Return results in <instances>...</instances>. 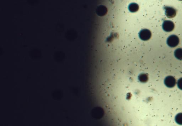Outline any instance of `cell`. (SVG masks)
<instances>
[{
	"label": "cell",
	"instance_id": "7c38bea8",
	"mask_svg": "<svg viewBox=\"0 0 182 126\" xmlns=\"http://www.w3.org/2000/svg\"><path fill=\"white\" fill-rule=\"evenodd\" d=\"M177 86L179 89L182 90V78H180L178 81Z\"/></svg>",
	"mask_w": 182,
	"mask_h": 126
},
{
	"label": "cell",
	"instance_id": "4fadbf2b",
	"mask_svg": "<svg viewBox=\"0 0 182 126\" xmlns=\"http://www.w3.org/2000/svg\"><path fill=\"white\" fill-rule=\"evenodd\" d=\"M179 1H182V0H179Z\"/></svg>",
	"mask_w": 182,
	"mask_h": 126
},
{
	"label": "cell",
	"instance_id": "8992f818",
	"mask_svg": "<svg viewBox=\"0 0 182 126\" xmlns=\"http://www.w3.org/2000/svg\"><path fill=\"white\" fill-rule=\"evenodd\" d=\"M128 9L132 13L136 12L138 11L139 6L136 3H132L129 6Z\"/></svg>",
	"mask_w": 182,
	"mask_h": 126
},
{
	"label": "cell",
	"instance_id": "ba28073f",
	"mask_svg": "<svg viewBox=\"0 0 182 126\" xmlns=\"http://www.w3.org/2000/svg\"><path fill=\"white\" fill-rule=\"evenodd\" d=\"M106 12H107V10L104 6H100L98 9L97 13L99 15L102 16L105 15Z\"/></svg>",
	"mask_w": 182,
	"mask_h": 126
},
{
	"label": "cell",
	"instance_id": "30bf717a",
	"mask_svg": "<svg viewBox=\"0 0 182 126\" xmlns=\"http://www.w3.org/2000/svg\"><path fill=\"white\" fill-rule=\"evenodd\" d=\"M55 59L57 61L62 60L64 58V54H63V53L61 52H57L56 54H55Z\"/></svg>",
	"mask_w": 182,
	"mask_h": 126
},
{
	"label": "cell",
	"instance_id": "5b68a950",
	"mask_svg": "<svg viewBox=\"0 0 182 126\" xmlns=\"http://www.w3.org/2000/svg\"><path fill=\"white\" fill-rule=\"evenodd\" d=\"M164 83L165 85L169 88H172L176 83L175 79L173 77L169 76L165 78Z\"/></svg>",
	"mask_w": 182,
	"mask_h": 126
},
{
	"label": "cell",
	"instance_id": "9c48e42d",
	"mask_svg": "<svg viewBox=\"0 0 182 126\" xmlns=\"http://www.w3.org/2000/svg\"><path fill=\"white\" fill-rule=\"evenodd\" d=\"M148 79V76L146 74H141L139 77V80L142 83L146 82Z\"/></svg>",
	"mask_w": 182,
	"mask_h": 126
},
{
	"label": "cell",
	"instance_id": "7a4b0ae2",
	"mask_svg": "<svg viewBox=\"0 0 182 126\" xmlns=\"http://www.w3.org/2000/svg\"><path fill=\"white\" fill-rule=\"evenodd\" d=\"M151 32L148 29H144L141 30L139 33V37L141 39L144 41L148 40L151 37Z\"/></svg>",
	"mask_w": 182,
	"mask_h": 126
},
{
	"label": "cell",
	"instance_id": "277c9868",
	"mask_svg": "<svg viewBox=\"0 0 182 126\" xmlns=\"http://www.w3.org/2000/svg\"><path fill=\"white\" fill-rule=\"evenodd\" d=\"M165 10V14L167 17L169 18L174 17L176 15L177 11L174 8L166 6L164 8Z\"/></svg>",
	"mask_w": 182,
	"mask_h": 126
},
{
	"label": "cell",
	"instance_id": "8fae6325",
	"mask_svg": "<svg viewBox=\"0 0 182 126\" xmlns=\"http://www.w3.org/2000/svg\"><path fill=\"white\" fill-rule=\"evenodd\" d=\"M176 122L179 124L182 125V113L177 114L175 118Z\"/></svg>",
	"mask_w": 182,
	"mask_h": 126
},
{
	"label": "cell",
	"instance_id": "52a82bcc",
	"mask_svg": "<svg viewBox=\"0 0 182 126\" xmlns=\"http://www.w3.org/2000/svg\"><path fill=\"white\" fill-rule=\"evenodd\" d=\"M175 56L178 59L182 60V49L179 48L175 50Z\"/></svg>",
	"mask_w": 182,
	"mask_h": 126
},
{
	"label": "cell",
	"instance_id": "3957f363",
	"mask_svg": "<svg viewBox=\"0 0 182 126\" xmlns=\"http://www.w3.org/2000/svg\"><path fill=\"white\" fill-rule=\"evenodd\" d=\"M162 27L165 31L170 32L174 29V24L172 22L169 20H165L163 22Z\"/></svg>",
	"mask_w": 182,
	"mask_h": 126
},
{
	"label": "cell",
	"instance_id": "6da1fadb",
	"mask_svg": "<svg viewBox=\"0 0 182 126\" xmlns=\"http://www.w3.org/2000/svg\"><path fill=\"white\" fill-rule=\"evenodd\" d=\"M167 42L169 46L172 48L175 47L179 43V38L176 35H171L167 38Z\"/></svg>",
	"mask_w": 182,
	"mask_h": 126
}]
</instances>
